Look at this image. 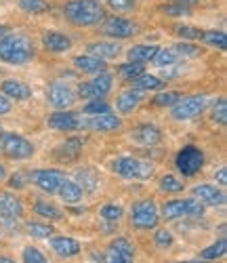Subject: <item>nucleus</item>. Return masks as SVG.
<instances>
[{
  "label": "nucleus",
  "instance_id": "9",
  "mask_svg": "<svg viewBox=\"0 0 227 263\" xmlns=\"http://www.w3.org/2000/svg\"><path fill=\"white\" fill-rule=\"evenodd\" d=\"M111 84H113V78L107 72H101V74H95L93 80L84 82L78 89V95L82 99H103L111 91Z\"/></svg>",
  "mask_w": 227,
  "mask_h": 263
},
{
  "label": "nucleus",
  "instance_id": "8",
  "mask_svg": "<svg viewBox=\"0 0 227 263\" xmlns=\"http://www.w3.org/2000/svg\"><path fill=\"white\" fill-rule=\"evenodd\" d=\"M209 105L206 95H190V97H181L173 105V118L175 120H194L200 116Z\"/></svg>",
  "mask_w": 227,
  "mask_h": 263
},
{
  "label": "nucleus",
  "instance_id": "52",
  "mask_svg": "<svg viewBox=\"0 0 227 263\" xmlns=\"http://www.w3.org/2000/svg\"><path fill=\"white\" fill-rule=\"evenodd\" d=\"M5 177H7V171H5V166H3V164H0V181H3Z\"/></svg>",
  "mask_w": 227,
  "mask_h": 263
},
{
  "label": "nucleus",
  "instance_id": "51",
  "mask_svg": "<svg viewBox=\"0 0 227 263\" xmlns=\"http://www.w3.org/2000/svg\"><path fill=\"white\" fill-rule=\"evenodd\" d=\"M173 3H175V5H183V7H192L196 0H173Z\"/></svg>",
  "mask_w": 227,
  "mask_h": 263
},
{
  "label": "nucleus",
  "instance_id": "44",
  "mask_svg": "<svg viewBox=\"0 0 227 263\" xmlns=\"http://www.w3.org/2000/svg\"><path fill=\"white\" fill-rule=\"evenodd\" d=\"M213 118L219 122V124H225L227 122V101L221 97L217 103H215V109H213Z\"/></svg>",
  "mask_w": 227,
  "mask_h": 263
},
{
  "label": "nucleus",
  "instance_id": "10",
  "mask_svg": "<svg viewBox=\"0 0 227 263\" xmlns=\"http://www.w3.org/2000/svg\"><path fill=\"white\" fill-rule=\"evenodd\" d=\"M47 99H49V103L53 107L67 109V107H70L76 101V91L72 89V84L55 80V82L49 84V89H47Z\"/></svg>",
  "mask_w": 227,
  "mask_h": 263
},
{
  "label": "nucleus",
  "instance_id": "14",
  "mask_svg": "<svg viewBox=\"0 0 227 263\" xmlns=\"http://www.w3.org/2000/svg\"><path fill=\"white\" fill-rule=\"evenodd\" d=\"M47 124L55 130H76L82 124V118L76 112H67V109H57L47 118Z\"/></svg>",
  "mask_w": 227,
  "mask_h": 263
},
{
  "label": "nucleus",
  "instance_id": "45",
  "mask_svg": "<svg viewBox=\"0 0 227 263\" xmlns=\"http://www.w3.org/2000/svg\"><path fill=\"white\" fill-rule=\"evenodd\" d=\"M173 234L168 232V230H158L156 232V236H154V242L158 245V247H160V249H168L171 245H173Z\"/></svg>",
  "mask_w": 227,
  "mask_h": 263
},
{
  "label": "nucleus",
  "instance_id": "36",
  "mask_svg": "<svg viewBox=\"0 0 227 263\" xmlns=\"http://www.w3.org/2000/svg\"><path fill=\"white\" fill-rule=\"evenodd\" d=\"M122 215H124V211H122V206H118V204H103V206H101V217L105 219V221H109V223L120 221Z\"/></svg>",
  "mask_w": 227,
  "mask_h": 263
},
{
  "label": "nucleus",
  "instance_id": "21",
  "mask_svg": "<svg viewBox=\"0 0 227 263\" xmlns=\"http://www.w3.org/2000/svg\"><path fill=\"white\" fill-rule=\"evenodd\" d=\"M88 55L93 57H99V59H116L120 55V45L118 42H105V40H97V42H90V45L86 47Z\"/></svg>",
  "mask_w": 227,
  "mask_h": 263
},
{
  "label": "nucleus",
  "instance_id": "41",
  "mask_svg": "<svg viewBox=\"0 0 227 263\" xmlns=\"http://www.w3.org/2000/svg\"><path fill=\"white\" fill-rule=\"evenodd\" d=\"M177 55L181 59H187V57H198L200 55V49L196 45H190V42H179V45H173Z\"/></svg>",
  "mask_w": 227,
  "mask_h": 263
},
{
  "label": "nucleus",
  "instance_id": "12",
  "mask_svg": "<svg viewBox=\"0 0 227 263\" xmlns=\"http://www.w3.org/2000/svg\"><path fill=\"white\" fill-rule=\"evenodd\" d=\"M139 24L135 21H128L124 17H107L105 24H103V34L109 38H130V36H137L139 34Z\"/></svg>",
  "mask_w": 227,
  "mask_h": 263
},
{
  "label": "nucleus",
  "instance_id": "7",
  "mask_svg": "<svg viewBox=\"0 0 227 263\" xmlns=\"http://www.w3.org/2000/svg\"><path fill=\"white\" fill-rule=\"evenodd\" d=\"M130 221L137 230H152L160 221V215H158L156 202L154 200H139L135 202L130 209Z\"/></svg>",
  "mask_w": 227,
  "mask_h": 263
},
{
  "label": "nucleus",
  "instance_id": "33",
  "mask_svg": "<svg viewBox=\"0 0 227 263\" xmlns=\"http://www.w3.org/2000/svg\"><path fill=\"white\" fill-rule=\"evenodd\" d=\"M202 38H204V42H209L211 47H217L219 51H223V49L227 47V36H225V32H215V30L202 32Z\"/></svg>",
  "mask_w": 227,
  "mask_h": 263
},
{
  "label": "nucleus",
  "instance_id": "32",
  "mask_svg": "<svg viewBox=\"0 0 227 263\" xmlns=\"http://www.w3.org/2000/svg\"><path fill=\"white\" fill-rule=\"evenodd\" d=\"M78 185H80V190L84 192V190H97V185H99V179H97V175L90 171V168H84V171H80L78 173V181H76Z\"/></svg>",
  "mask_w": 227,
  "mask_h": 263
},
{
  "label": "nucleus",
  "instance_id": "43",
  "mask_svg": "<svg viewBox=\"0 0 227 263\" xmlns=\"http://www.w3.org/2000/svg\"><path fill=\"white\" fill-rule=\"evenodd\" d=\"M177 36H181L183 40H196V38H202V32L198 28H192V26H177L175 28Z\"/></svg>",
  "mask_w": 227,
  "mask_h": 263
},
{
  "label": "nucleus",
  "instance_id": "29",
  "mask_svg": "<svg viewBox=\"0 0 227 263\" xmlns=\"http://www.w3.org/2000/svg\"><path fill=\"white\" fill-rule=\"evenodd\" d=\"M34 213L40 215V217H44V219H51V221H59V219L63 217V213H61L59 206H55L51 202H44V200H38L34 204Z\"/></svg>",
  "mask_w": 227,
  "mask_h": 263
},
{
  "label": "nucleus",
  "instance_id": "37",
  "mask_svg": "<svg viewBox=\"0 0 227 263\" xmlns=\"http://www.w3.org/2000/svg\"><path fill=\"white\" fill-rule=\"evenodd\" d=\"M19 7L24 9L26 13H32V15H38V13H44L49 9L47 0H19Z\"/></svg>",
  "mask_w": 227,
  "mask_h": 263
},
{
  "label": "nucleus",
  "instance_id": "3",
  "mask_svg": "<svg viewBox=\"0 0 227 263\" xmlns=\"http://www.w3.org/2000/svg\"><path fill=\"white\" fill-rule=\"evenodd\" d=\"M111 171L122 175L126 179H149L154 175V164L145 162L141 158H133V156H122L111 162Z\"/></svg>",
  "mask_w": 227,
  "mask_h": 263
},
{
  "label": "nucleus",
  "instance_id": "28",
  "mask_svg": "<svg viewBox=\"0 0 227 263\" xmlns=\"http://www.w3.org/2000/svg\"><path fill=\"white\" fill-rule=\"evenodd\" d=\"M133 82V89H137V91H160L162 86H164V82L158 78V76H152V74H141V76H137V78H133L130 80Z\"/></svg>",
  "mask_w": 227,
  "mask_h": 263
},
{
  "label": "nucleus",
  "instance_id": "22",
  "mask_svg": "<svg viewBox=\"0 0 227 263\" xmlns=\"http://www.w3.org/2000/svg\"><path fill=\"white\" fill-rule=\"evenodd\" d=\"M42 45L51 53H63L72 47V38L61 34V32H47L42 36Z\"/></svg>",
  "mask_w": 227,
  "mask_h": 263
},
{
  "label": "nucleus",
  "instance_id": "11",
  "mask_svg": "<svg viewBox=\"0 0 227 263\" xmlns=\"http://www.w3.org/2000/svg\"><path fill=\"white\" fill-rule=\"evenodd\" d=\"M30 179L47 194H57L59 192V185L67 179L65 173L61 171H53V168H38V171H32L30 173Z\"/></svg>",
  "mask_w": 227,
  "mask_h": 263
},
{
  "label": "nucleus",
  "instance_id": "38",
  "mask_svg": "<svg viewBox=\"0 0 227 263\" xmlns=\"http://www.w3.org/2000/svg\"><path fill=\"white\" fill-rule=\"evenodd\" d=\"M118 72H120L122 78L133 80V78H137V76L143 74V63H133V61H128V63L120 65V70H118Z\"/></svg>",
  "mask_w": 227,
  "mask_h": 263
},
{
  "label": "nucleus",
  "instance_id": "1",
  "mask_svg": "<svg viewBox=\"0 0 227 263\" xmlns=\"http://www.w3.org/2000/svg\"><path fill=\"white\" fill-rule=\"evenodd\" d=\"M63 15L67 17V21H72L74 26H80V28L97 26L99 21L107 17L101 0H70L63 7Z\"/></svg>",
  "mask_w": 227,
  "mask_h": 263
},
{
  "label": "nucleus",
  "instance_id": "23",
  "mask_svg": "<svg viewBox=\"0 0 227 263\" xmlns=\"http://www.w3.org/2000/svg\"><path fill=\"white\" fill-rule=\"evenodd\" d=\"M51 249L59 257H76L80 253V242L67 236H57V238H51Z\"/></svg>",
  "mask_w": 227,
  "mask_h": 263
},
{
  "label": "nucleus",
  "instance_id": "25",
  "mask_svg": "<svg viewBox=\"0 0 227 263\" xmlns=\"http://www.w3.org/2000/svg\"><path fill=\"white\" fill-rule=\"evenodd\" d=\"M139 103H141V91H137V89H128V91L120 93L118 99H116V107H118L120 114H130V112H135Z\"/></svg>",
  "mask_w": 227,
  "mask_h": 263
},
{
  "label": "nucleus",
  "instance_id": "17",
  "mask_svg": "<svg viewBox=\"0 0 227 263\" xmlns=\"http://www.w3.org/2000/svg\"><path fill=\"white\" fill-rule=\"evenodd\" d=\"M130 139L141 145H156L162 141V130L156 124H139L130 130Z\"/></svg>",
  "mask_w": 227,
  "mask_h": 263
},
{
  "label": "nucleus",
  "instance_id": "53",
  "mask_svg": "<svg viewBox=\"0 0 227 263\" xmlns=\"http://www.w3.org/2000/svg\"><path fill=\"white\" fill-rule=\"evenodd\" d=\"M0 263H15L11 257H0Z\"/></svg>",
  "mask_w": 227,
  "mask_h": 263
},
{
  "label": "nucleus",
  "instance_id": "54",
  "mask_svg": "<svg viewBox=\"0 0 227 263\" xmlns=\"http://www.w3.org/2000/svg\"><path fill=\"white\" fill-rule=\"evenodd\" d=\"M7 32H9V28H7V26H0V38H3Z\"/></svg>",
  "mask_w": 227,
  "mask_h": 263
},
{
  "label": "nucleus",
  "instance_id": "48",
  "mask_svg": "<svg viewBox=\"0 0 227 263\" xmlns=\"http://www.w3.org/2000/svg\"><path fill=\"white\" fill-rule=\"evenodd\" d=\"M166 13H173V15H187L190 13V7H183V5H177V7H164Z\"/></svg>",
  "mask_w": 227,
  "mask_h": 263
},
{
  "label": "nucleus",
  "instance_id": "34",
  "mask_svg": "<svg viewBox=\"0 0 227 263\" xmlns=\"http://www.w3.org/2000/svg\"><path fill=\"white\" fill-rule=\"evenodd\" d=\"M82 112H84L86 116H95V114H107V112H111V107H109V103H105L103 99H93L90 103H86V105L82 107Z\"/></svg>",
  "mask_w": 227,
  "mask_h": 263
},
{
  "label": "nucleus",
  "instance_id": "46",
  "mask_svg": "<svg viewBox=\"0 0 227 263\" xmlns=\"http://www.w3.org/2000/svg\"><path fill=\"white\" fill-rule=\"evenodd\" d=\"M28 181H30V173H15L13 177H11V187H17V190H21V187H26L28 185Z\"/></svg>",
  "mask_w": 227,
  "mask_h": 263
},
{
  "label": "nucleus",
  "instance_id": "49",
  "mask_svg": "<svg viewBox=\"0 0 227 263\" xmlns=\"http://www.w3.org/2000/svg\"><path fill=\"white\" fill-rule=\"evenodd\" d=\"M9 112H11V101H9L5 95H0V116L9 114Z\"/></svg>",
  "mask_w": 227,
  "mask_h": 263
},
{
  "label": "nucleus",
  "instance_id": "35",
  "mask_svg": "<svg viewBox=\"0 0 227 263\" xmlns=\"http://www.w3.org/2000/svg\"><path fill=\"white\" fill-rule=\"evenodd\" d=\"M160 190L166 194H179V192H183V181H179L173 175H164L160 179Z\"/></svg>",
  "mask_w": 227,
  "mask_h": 263
},
{
  "label": "nucleus",
  "instance_id": "4",
  "mask_svg": "<svg viewBox=\"0 0 227 263\" xmlns=\"http://www.w3.org/2000/svg\"><path fill=\"white\" fill-rule=\"evenodd\" d=\"M0 152L13 160H26L34 156L36 149H34V143L28 141L26 137H21L17 133H3L0 135Z\"/></svg>",
  "mask_w": 227,
  "mask_h": 263
},
{
  "label": "nucleus",
  "instance_id": "15",
  "mask_svg": "<svg viewBox=\"0 0 227 263\" xmlns=\"http://www.w3.org/2000/svg\"><path fill=\"white\" fill-rule=\"evenodd\" d=\"M80 126H84L88 130H103V133H107V130H118L122 126V120L116 118L111 112H107V114H95V116L82 120Z\"/></svg>",
  "mask_w": 227,
  "mask_h": 263
},
{
  "label": "nucleus",
  "instance_id": "31",
  "mask_svg": "<svg viewBox=\"0 0 227 263\" xmlns=\"http://www.w3.org/2000/svg\"><path fill=\"white\" fill-rule=\"evenodd\" d=\"M225 253H227V240L221 238V240H217L213 247H206V249H204V251L200 253V257H202L204 261H213V259H221V257H225Z\"/></svg>",
  "mask_w": 227,
  "mask_h": 263
},
{
  "label": "nucleus",
  "instance_id": "13",
  "mask_svg": "<svg viewBox=\"0 0 227 263\" xmlns=\"http://www.w3.org/2000/svg\"><path fill=\"white\" fill-rule=\"evenodd\" d=\"M135 261V249L126 238H116L107 247L105 263H133Z\"/></svg>",
  "mask_w": 227,
  "mask_h": 263
},
{
  "label": "nucleus",
  "instance_id": "57",
  "mask_svg": "<svg viewBox=\"0 0 227 263\" xmlns=\"http://www.w3.org/2000/svg\"><path fill=\"white\" fill-rule=\"evenodd\" d=\"M0 76H3V70H0Z\"/></svg>",
  "mask_w": 227,
  "mask_h": 263
},
{
  "label": "nucleus",
  "instance_id": "6",
  "mask_svg": "<svg viewBox=\"0 0 227 263\" xmlns=\"http://www.w3.org/2000/svg\"><path fill=\"white\" fill-rule=\"evenodd\" d=\"M204 213V204L196 198H183V200H168L162 206V217L168 221L181 217H200Z\"/></svg>",
  "mask_w": 227,
  "mask_h": 263
},
{
  "label": "nucleus",
  "instance_id": "50",
  "mask_svg": "<svg viewBox=\"0 0 227 263\" xmlns=\"http://www.w3.org/2000/svg\"><path fill=\"white\" fill-rule=\"evenodd\" d=\"M215 179L219 181V185H225L227 183V168H219V173L215 175Z\"/></svg>",
  "mask_w": 227,
  "mask_h": 263
},
{
  "label": "nucleus",
  "instance_id": "26",
  "mask_svg": "<svg viewBox=\"0 0 227 263\" xmlns=\"http://www.w3.org/2000/svg\"><path fill=\"white\" fill-rule=\"evenodd\" d=\"M57 194L61 196V200L67 202V204H76V202L82 200V190H80V185H78L76 181H72V179H65V181L59 185V192H57Z\"/></svg>",
  "mask_w": 227,
  "mask_h": 263
},
{
  "label": "nucleus",
  "instance_id": "39",
  "mask_svg": "<svg viewBox=\"0 0 227 263\" xmlns=\"http://www.w3.org/2000/svg\"><path fill=\"white\" fill-rule=\"evenodd\" d=\"M28 232L34 238H51L55 234L53 226H49V223H28Z\"/></svg>",
  "mask_w": 227,
  "mask_h": 263
},
{
  "label": "nucleus",
  "instance_id": "20",
  "mask_svg": "<svg viewBox=\"0 0 227 263\" xmlns=\"http://www.w3.org/2000/svg\"><path fill=\"white\" fill-rule=\"evenodd\" d=\"M0 215L7 219H19L24 215V204H21L17 196L9 192H0Z\"/></svg>",
  "mask_w": 227,
  "mask_h": 263
},
{
  "label": "nucleus",
  "instance_id": "47",
  "mask_svg": "<svg viewBox=\"0 0 227 263\" xmlns=\"http://www.w3.org/2000/svg\"><path fill=\"white\" fill-rule=\"evenodd\" d=\"M105 3L113 11H130V9H135V0H105Z\"/></svg>",
  "mask_w": 227,
  "mask_h": 263
},
{
  "label": "nucleus",
  "instance_id": "30",
  "mask_svg": "<svg viewBox=\"0 0 227 263\" xmlns=\"http://www.w3.org/2000/svg\"><path fill=\"white\" fill-rule=\"evenodd\" d=\"M154 61H156L158 65H160V68H171V65H175V63H179V61H181V57L177 55L175 47H166V49H158V53H156Z\"/></svg>",
  "mask_w": 227,
  "mask_h": 263
},
{
  "label": "nucleus",
  "instance_id": "27",
  "mask_svg": "<svg viewBox=\"0 0 227 263\" xmlns=\"http://www.w3.org/2000/svg\"><path fill=\"white\" fill-rule=\"evenodd\" d=\"M158 53V47L154 45H135L128 49V61L133 63H147L156 57Z\"/></svg>",
  "mask_w": 227,
  "mask_h": 263
},
{
  "label": "nucleus",
  "instance_id": "40",
  "mask_svg": "<svg viewBox=\"0 0 227 263\" xmlns=\"http://www.w3.org/2000/svg\"><path fill=\"white\" fill-rule=\"evenodd\" d=\"M181 97V93H177V91H162V93H158L156 97H154V101H156V105H175Z\"/></svg>",
  "mask_w": 227,
  "mask_h": 263
},
{
  "label": "nucleus",
  "instance_id": "42",
  "mask_svg": "<svg viewBox=\"0 0 227 263\" xmlns=\"http://www.w3.org/2000/svg\"><path fill=\"white\" fill-rule=\"evenodd\" d=\"M24 263H49V261H47V257H44L38 249L26 247L24 249Z\"/></svg>",
  "mask_w": 227,
  "mask_h": 263
},
{
  "label": "nucleus",
  "instance_id": "55",
  "mask_svg": "<svg viewBox=\"0 0 227 263\" xmlns=\"http://www.w3.org/2000/svg\"><path fill=\"white\" fill-rule=\"evenodd\" d=\"M181 263H200V261H181Z\"/></svg>",
  "mask_w": 227,
  "mask_h": 263
},
{
  "label": "nucleus",
  "instance_id": "24",
  "mask_svg": "<svg viewBox=\"0 0 227 263\" xmlns=\"http://www.w3.org/2000/svg\"><path fill=\"white\" fill-rule=\"evenodd\" d=\"M74 65L80 72H84V74H101L107 68L103 59L93 57V55H78V57H74Z\"/></svg>",
  "mask_w": 227,
  "mask_h": 263
},
{
  "label": "nucleus",
  "instance_id": "16",
  "mask_svg": "<svg viewBox=\"0 0 227 263\" xmlns=\"http://www.w3.org/2000/svg\"><path fill=\"white\" fill-rule=\"evenodd\" d=\"M194 196L202 202V204H209V206H223L225 204V194L211 183H198L194 187Z\"/></svg>",
  "mask_w": 227,
  "mask_h": 263
},
{
  "label": "nucleus",
  "instance_id": "19",
  "mask_svg": "<svg viewBox=\"0 0 227 263\" xmlns=\"http://www.w3.org/2000/svg\"><path fill=\"white\" fill-rule=\"evenodd\" d=\"M0 89H3V95H5L7 99L24 101V99H30V97H32L30 84L21 82V80H5L3 84H0Z\"/></svg>",
  "mask_w": 227,
  "mask_h": 263
},
{
  "label": "nucleus",
  "instance_id": "2",
  "mask_svg": "<svg viewBox=\"0 0 227 263\" xmlns=\"http://www.w3.org/2000/svg\"><path fill=\"white\" fill-rule=\"evenodd\" d=\"M34 57V42L26 34H5L0 38V61L21 65Z\"/></svg>",
  "mask_w": 227,
  "mask_h": 263
},
{
  "label": "nucleus",
  "instance_id": "18",
  "mask_svg": "<svg viewBox=\"0 0 227 263\" xmlns=\"http://www.w3.org/2000/svg\"><path fill=\"white\" fill-rule=\"evenodd\" d=\"M80 152H82V139L72 137V139H67L65 143L57 145L53 149V156L59 162H72V160H76L80 156Z\"/></svg>",
  "mask_w": 227,
  "mask_h": 263
},
{
  "label": "nucleus",
  "instance_id": "5",
  "mask_svg": "<svg viewBox=\"0 0 227 263\" xmlns=\"http://www.w3.org/2000/svg\"><path fill=\"white\" fill-rule=\"evenodd\" d=\"M175 166L179 168V173L183 175V177H194V175L200 173V168L204 166V152L196 145L181 147L177 158H175Z\"/></svg>",
  "mask_w": 227,
  "mask_h": 263
},
{
  "label": "nucleus",
  "instance_id": "56",
  "mask_svg": "<svg viewBox=\"0 0 227 263\" xmlns=\"http://www.w3.org/2000/svg\"><path fill=\"white\" fill-rule=\"evenodd\" d=\"M0 135H3V128H0Z\"/></svg>",
  "mask_w": 227,
  "mask_h": 263
}]
</instances>
